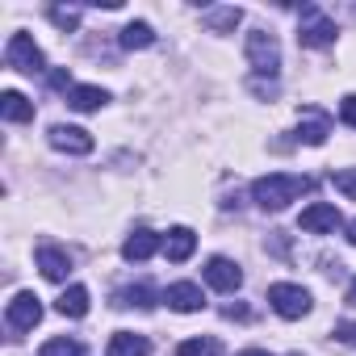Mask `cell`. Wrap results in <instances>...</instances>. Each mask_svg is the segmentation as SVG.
<instances>
[{"instance_id":"32","label":"cell","mask_w":356,"mask_h":356,"mask_svg":"<svg viewBox=\"0 0 356 356\" xmlns=\"http://www.w3.org/2000/svg\"><path fill=\"white\" fill-rule=\"evenodd\" d=\"M348 306H356V281H352V289H348Z\"/></svg>"},{"instance_id":"5","label":"cell","mask_w":356,"mask_h":356,"mask_svg":"<svg viewBox=\"0 0 356 356\" xmlns=\"http://www.w3.org/2000/svg\"><path fill=\"white\" fill-rule=\"evenodd\" d=\"M268 302H273V310H277L281 318H302V314H310V293H306L302 285H289V281L273 285V289H268Z\"/></svg>"},{"instance_id":"29","label":"cell","mask_w":356,"mask_h":356,"mask_svg":"<svg viewBox=\"0 0 356 356\" xmlns=\"http://www.w3.org/2000/svg\"><path fill=\"white\" fill-rule=\"evenodd\" d=\"M335 331H339V339H343V343H356V323H339Z\"/></svg>"},{"instance_id":"1","label":"cell","mask_w":356,"mask_h":356,"mask_svg":"<svg viewBox=\"0 0 356 356\" xmlns=\"http://www.w3.org/2000/svg\"><path fill=\"white\" fill-rule=\"evenodd\" d=\"M310 189V176H293V172H268L252 185V202L260 210H285L289 202H298Z\"/></svg>"},{"instance_id":"8","label":"cell","mask_w":356,"mask_h":356,"mask_svg":"<svg viewBox=\"0 0 356 356\" xmlns=\"http://www.w3.org/2000/svg\"><path fill=\"white\" fill-rule=\"evenodd\" d=\"M51 147L55 151H67V155H88L92 151V134L80 130V126H51Z\"/></svg>"},{"instance_id":"10","label":"cell","mask_w":356,"mask_h":356,"mask_svg":"<svg viewBox=\"0 0 356 356\" xmlns=\"http://www.w3.org/2000/svg\"><path fill=\"white\" fill-rule=\"evenodd\" d=\"M206 281H210L218 293H235V289L243 285V273H239V264H235V260H227V256H214V260L206 264Z\"/></svg>"},{"instance_id":"26","label":"cell","mask_w":356,"mask_h":356,"mask_svg":"<svg viewBox=\"0 0 356 356\" xmlns=\"http://www.w3.org/2000/svg\"><path fill=\"white\" fill-rule=\"evenodd\" d=\"M339 118H343L348 126H356V92H348V97L339 101Z\"/></svg>"},{"instance_id":"2","label":"cell","mask_w":356,"mask_h":356,"mask_svg":"<svg viewBox=\"0 0 356 356\" xmlns=\"http://www.w3.org/2000/svg\"><path fill=\"white\" fill-rule=\"evenodd\" d=\"M248 59H252V67H256V76L264 80H277V72H281V47H277V38L268 34V30H252L248 34Z\"/></svg>"},{"instance_id":"20","label":"cell","mask_w":356,"mask_h":356,"mask_svg":"<svg viewBox=\"0 0 356 356\" xmlns=\"http://www.w3.org/2000/svg\"><path fill=\"white\" fill-rule=\"evenodd\" d=\"M118 306H134V310H151L155 306V289L151 285H130L118 293Z\"/></svg>"},{"instance_id":"27","label":"cell","mask_w":356,"mask_h":356,"mask_svg":"<svg viewBox=\"0 0 356 356\" xmlns=\"http://www.w3.org/2000/svg\"><path fill=\"white\" fill-rule=\"evenodd\" d=\"M51 84H55V88H67V92L76 88V84H72V72H63V67H59V72H51Z\"/></svg>"},{"instance_id":"33","label":"cell","mask_w":356,"mask_h":356,"mask_svg":"<svg viewBox=\"0 0 356 356\" xmlns=\"http://www.w3.org/2000/svg\"><path fill=\"white\" fill-rule=\"evenodd\" d=\"M239 356H268V352H260V348H248V352H239Z\"/></svg>"},{"instance_id":"31","label":"cell","mask_w":356,"mask_h":356,"mask_svg":"<svg viewBox=\"0 0 356 356\" xmlns=\"http://www.w3.org/2000/svg\"><path fill=\"white\" fill-rule=\"evenodd\" d=\"M348 243L356 248V222H348Z\"/></svg>"},{"instance_id":"23","label":"cell","mask_w":356,"mask_h":356,"mask_svg":"<svg viewBox=\"0 0 356 356\" xmlns=\"http://www.w3.org/2000/svg\"><path fill=\"white\" fill-rule=\"evenodd\" d=\"M176 356H218V339L202 335V339H185L181 348H176Z\"/></svg>"},{"instance_id":"24","label":"cell","mask_w":356,"mask_h":356,"mask_svg":"<svg viewBox=\"0 0 356 356\" xmlns=\"http://www.w3.org/2000/svg\"><path fill=\"white\" fill-rule=\"evenodd\" d=\"M47 17H51V22H55L63 34L80 26V9H63V5H51V9H47Z\"/></svg>"},{"instance_id":"19","label":"cell","mask_w":356,"mask_h":356,"mask_svg":"<svg viewBox=\"0 0 356 356\" xmlns=\"http://www.w3.org/2000/svg\"><path fill=\"white\" fill-rule=\"evenodd\" d=\"M126 51H147L151 42H155V30L147 26V22H130L126 30H122V38H118Z\"/></svg>"},{"instance_id":"11","label":"cell","mask_w":356,"mask_h":356,"mask_svg":"<svg viewBox=\"0 0 356 356\" xmlns=\"http://www.w3.org/2000/svg\"><path fill=\"white\" fill-rule=\"evenodd\" d=\"M163 302H168L172 310H181V314H193V310H202V306H206V298H202V289H197L193 281H181V285H168Z\"/></svg>"},{"instance_id":"3","label":"cell","mask_w":356,"mask_h":356,"mask_svg":"<svg viewBox=\"0 0 356 356\" xmlns=\"http://www.w3.org/2000/svg\"><path fill=\"white\" fill-rule=\"evenodd\" d=\"M298 42H302V47H331V42H335V22H331L318 5H302Z\"/></svg>"},{"instance_id":"14","label":"cell","mask_w":356,"mask_h":356,"mask_svg":"<svg viewBox=\"0 0 356 356\" xmlns=\"http://www.w3.org/2000/svg\"><path fill=\"white\" fill-rule=\"evenodd\" d=\"M155 252H159V235L147 231V227H138V231L122 243V256H126V260H151Z\"/></svg>"},{"instance_id":"6","label":"cell","mask_w":356,"mask_h":356,"mask_svg":"<svg viewBox=\"0 0 356 356\" xmlns=\"http://www.w3.org/2000/svg\"><path fill=\"white\" fill-rule=\"evenodd\" d=\"M5 318H9V327H13V331H34V327L42 323V302H38L34 293H13V302H9V310H5Z\"/></svg>"},{"instance_id":"9","label":"cell","mask_w":356,"mask_h":356,"mask_svg":"<svg viewBox=\"0 0 356 356\" xmlns=\"http://www.w3.org/2000/svg\"><path fill=\"white\" fill-rule=\"evenodd\" d=\"M343 218H339V210L331 206V202H314V206H306L302 210V218H298V227L302 231H310V235H323V231H335Z\"/></svg>"},{"instance_id":"25","label":"cell","mask_w":356,"mask_h":356,"mask_svg":"<svg viewBox=\"0 0 356 356\" xmlns=\"http://www.w3.org/2000/svg\"><path fill=\"white\" fill-rule=\"evenodd\" d=\"M335 189H339V193H348V197L356 202V172H352V168L335 172Z\"/></svg>"},{"instance_id":"16","label":"cell","mask_w":356,"mask_h":356,"mask_svg":"<svg viewBox=\"0 0 356 356\" xmlns=\"http://www.w3.org/2000/svg\"><path fill=\"white\" fill-rule=\"evenodd\" d=\"M109 101V92L105 88H97V84H76L72 92H67V105L72 109H80V113H92V109H101Z\"/></svg>"},{"instance_id":"13","label":"cell","mask_w":356,"mask_h":356,"mask_svg":"<svg viewBox=\"0 0 356 356\" xmlns=\"http://www.w3.org/2000/svg\"><path fill=\"white\" fill-rule=\"evenodd\" d=\"M38 268H42L47 281H67V273H72V256L47 243V248H38Z\"/></svg>"},{"instance_id":"21","label":"cell","mask_w":356,"mask_h":356,"mask_svg":"<svg viewBox=\"0 0 356 356\" xmlns=\"http://www.w3.org/2000/svg\"><path fill=\"white\" fill-rule=\"evenodd\" d=\"M239 22H243L239 9H214V13H206V26H210L214 34H227V30H235Z\"/></svg>"},{"instance_id":"18","label":"cell","mask_w":356,"mask_h":356,"mask_svg":"<svg viewBox=\"0 0 356 356\" xmlns=\"http://www.w3.org/2000/svg\"><path fill=\"white\" fill-rule=\"evenodd\" d=\"M55 306H59V314H67V318H84V314H88V289H84V285H72V289H63V298H59Z\"/></svg>"},{"instance_id":"15","label":"cell","mask_w":356,"mask_h":356,"mask_svg":"<svg viewBox=\"0 0 356 356\" xmlns=\"http://www.w3.org/2000/svg\"><path fill=\"white\" fill-rule=\"evenodd\" d=\"M193 248H197V235H193L189 227H176V231L168 235V248H163V256H168L172 264H185V260L193 256Z\"/></svg>"},{"instance_id":"12","label":"cell","mask_w":356,"mask_h":356,"mask_svg":"<svg viewBox=\"0 0 356 356\" xmlns=\"http://www.w3.org/2000/svg\"><path fill=\"white\" fill-rule=\"evenodd\" d=\"M147 352H151V339L138 331H113L105 348V356H147Z\"/></svg>"},{"instance_id":"22","label":"cell","mask_w":356,"mask_h":356,"mask_svg":"<svg viewBox=\"0 0 356 356\" xmlns=\"http://www.w3.org/2000/svg\"><path fill=\"white\" fill-rule=\"evenodd\" d=\"M38 356H84V348L76 343V339H67V335H55V339H47L42 343V352Z\"/></svg>"},{"instance_id":"30","label":"cell","mask_w":356,"mask_h":356,"mask_svg":"<svg viewBox=\"0 0 356 356\" xmlns=\"http://www.w3.org/2000/svg\"><path fill=\"white\" fill-rule=\"evenodd\" d=\"M227 318H248V306H227Z\"/></svg>"},{"instance_id":"7","label":"cell","mask_w":356,"mask_h":356,"mask_svg":"<svg viewBox=\"0 0 356 356\" xmlns=\"http://www.w3.org/2000/svg\"><path fill=\"white\" fill-rule=\"evenodd\" d=\"M327 134H331V118H327L318 105H302V118H298V143L318 147V143H327Z\"/></svg>"},{"instance_id":"28","label":"cell","mask_w":356,"mask_h":356,"mask_svg":"<svg viewBox=\"0 0 356 356\" xmlns=\"http://www.w3.org/2000/svg\"><path fill=\"white\" fill-rule=\"evenodd\" d=\"M252 92H260V97H277V80H252Z\"/></svg>"},{"instance_id":"17","label":"cell","mask_w":356,"mask_h":356,"mask_svg":"<svg viewBox=\"0 0 356 356\" xmlns=\"http://www.w3.org/2000/svg\"><path fill=\"white\" fill-rule=\"evenodd\" d=\"M0 113H5V122H34V101L9 88V92H0Z\"/></svg>"},{"instance_id":"4","label":"cell","mask_w":356,"mask_h":356,"mask_svg":"<svg viewBox=\"0 0 356 356\" xmlns=\"http://www.w3.org/2000/svg\"><path fill=\"white\" fill-rule=\"evenodd\" d=\"M5 59H9L13 72H30V76H38V72L47 67V63H42V51H38V42H34L30 34H13L9 47H5Z\"/></svg>"}]
</instances>
